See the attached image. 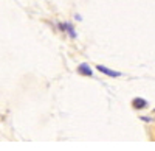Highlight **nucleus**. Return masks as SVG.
Returning a JSON list of instances; mask_svg holds the SVG:
<instances>
[{
	"label": "nucleus",
	"mask_w": 155,
	"mask_h": 151,
	"mask_svg": "<svg viewBox=\"0 0 155 151\" xmlns=\"http://www.w3.org/2000/svg\"><path fill=\"white\" fill-rule=\"evenodd\" d=\"M98 70L99 72H102V73H106V75H109V77H120V72H115V70H110V69H107L106 66H98Z\"/></svg>",
	"instance_id": "obj_1"
},
{
	"label": "nucleus",
	"mask_w": 155,
	"mask_h": 151,
	"mask_svg": "<svg viewBox=\"0 0 155 151\" xmlns=\"http://www.w3.org/2000/svg\"><path fill=\"white\" fill-rule=\"evenodd\" d=\"M78 70H79L82 75H87V77H92V69H90L87 64H81Z\"/></svg>",
	"instance_id": "obj_2"
},
{
	"label": "nucleus",
	"mask_w": 155,
	"mask_h": 151,
	"mask_svg": "<svg viewBox=\"0 0 155 151\" xmlns=\"http://www.w3.org/2000/svg\"><path fill=\"white\" fill-rule=\"evenodd\" d=\"M146 106V101H144V100H141V98H135L134 100V108H144Z\"/></svg>",
	"instance_id": "obj_3"
}]
</instances>
